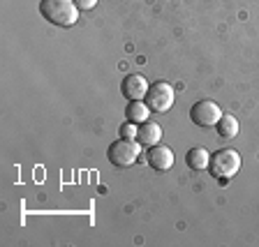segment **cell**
<instances>
[{"label":"cell","instance_id":"4","mask_svg":"<svg viewBox=\"0 0 259 247\" xmlns=\"http://www.w3.org/2000/svg\"><path fill=\"white\" fill-rule=\"evenodd\" d=\"M174 100H176V92L169 86L167 81H155L148 86V92H146L144 102L148 104V109L155 113H167L169 109L174 107Z\"/></svg>","mask_w":259,"mask_h":247},{"label":"cell","instance_id":"3","mask_svg":"<svg viewBox=\"0 0 259 247\" xmlns=\"http://www.w3.org/2000/svg\"><path fill=\"white\" fill-rule=\"evenodd\" d=\"M238 169H241V155L232 148H225V151H218L215 155L210 157V167L208 171L218 178V180H229L232 176H236Z\"/></svg>","mask_w":259,"mask_h":247},{"label":"cell","instance_id":"9","mask_svg":"<svg viewBox=\"0 0 259 247\" xmlns=\"http://www.w3.org/2000/svg\"><path fill=\"white\" fill-rule=\"evenodd\" d=\"M125 116H127L130 123H146L148 120V116H151V109H148V104L144 102V100H130L127 109H125Z\"/></svg>","mask_w":259,"mask_h":247},{"label":"cell","instance_id":"11","mask_svg":"<svg viewBox=\"0 0 259 247\" xmlns=\"http://www.w3.org/2000/svg\"><path fill=\"white\" fill-rule=\"evenodd\" d=\"M215 127L222 139H234V136L238 134V120L234 118V116H229V113H222V118L218 120Z\"/></svg>","mask_w":259,"mask_h":247},{"label":"cell","instance_id":"12","mask_svg":"<svg viewBox=\"0 0 259 247\" xmlns=\"http://www.w3.org/2000/svg\"><path fill=\"white\" fill-rule=\"evenodd\" d=\"M120 139H137V132H139V127H137V123H125V125H120Z\"/></svg>","mask_w":259,"mask_h":247},{"label":"cell","instance_id":"1","mask_svg":"<svg viewBox=\"0 0 259 247\" xmlns=\"http://www.w3.org/2000/svg\"><path fill=\"white\" fill-rule=\"evenodd\" d=\"M39 14L54 26L70 28L79 19V7H76L74 0H42L39 3Z\"/></svg>","mask_w":259,"mask_h":247},{"label":"cell","instance_id":"13","mask_svg":"<svg viewBox=\"0 0 259 247\" xmlns=\"http://www.w3.org/2000/svg\"><path fill=\"white\" fill-rule=\"evenodd\" d=\"M76 3V7H79L81 12H88V10H93V7L97 5V0H74Z\"/></svg>","mask_w":259,"mask_h":247},{"label":"cell","instance_id":"5","mask_svg":"<svg viewBox=\"0 0 259 247\" xmlns=\"http://www.w3.org/2000/svg\"><path fill=\"white\" fill-rule=\"evenodd\" d=\"M220 118H222V109L213 100H199L190 109V120L197 127H215Z\"/></svg>","mask_w":259,"mask_h":247},{"label":"cell","instance_id":"10","mask_svg":"<svg viewBox=\"0 0 259 247\" xmlns=\"http://www.w3.org/2000/svg\"><path fill=\"white\" fill-rule=\"evenodd\" d=\"M185 164L190 169H194V171H204V169L210 167V153L206 148H192L185 155Z\"/></svg>","mask_w":259,"mask_h":247},{"label":"cell","instance_id":"7","mask_svg":"<svg viewBox=\"0 0 259 247\" xmlns=\"http://www.w3.org/2000/svg\"><path fill=\"white\" fill-rule=\"evenodd\" d=\"M120 90L127 100H144L146 92H148V81H146L144 74H127L123 79Z\"/></svg>","mask_w":259,"mask_h":247},{"label":"cell","instance_id":"8","mask_svg":"<svg viewBox=\"0 0 259 247\" xmlns=\"http://www.w3.org/2000/svg\"><path fill=\"white\" fill-rule=\"evenodd\" d=\"M162 139V127L157 123H151V120H146V123L139 125V132H137V141L146 148H151V145H157Z\"/></svg>","mask_w":259,"mask_h":247},{"label":"cell","instance_id":"2","mask_svg":"<svg viewBox=\"0 0 259 247\" xmlns=\"http://www.w3.org/2000/svg\"><path fill=\"white\" fill-rule=\"evenodd\" d=\"M141 155V143L137 139H118L109 145L107 157L113 167H132Z\"/></svg>","mask_w":259,"mask_h":247},{"label":"cell","instance_id":"6","mask_svg":"<svg viewBox=\"0 0 259 247\" xmlns=\"http://www.w3.org/2000/svg\"><path fill=\"white\" fill-rule=\"evenodd\" d=\"M148 167L151 169H155V171H169V169L174 167V153H171V148H167V145H151L148 148Z\"/></svg>","mask_w":259,"mask_h":247}]
</instances>
